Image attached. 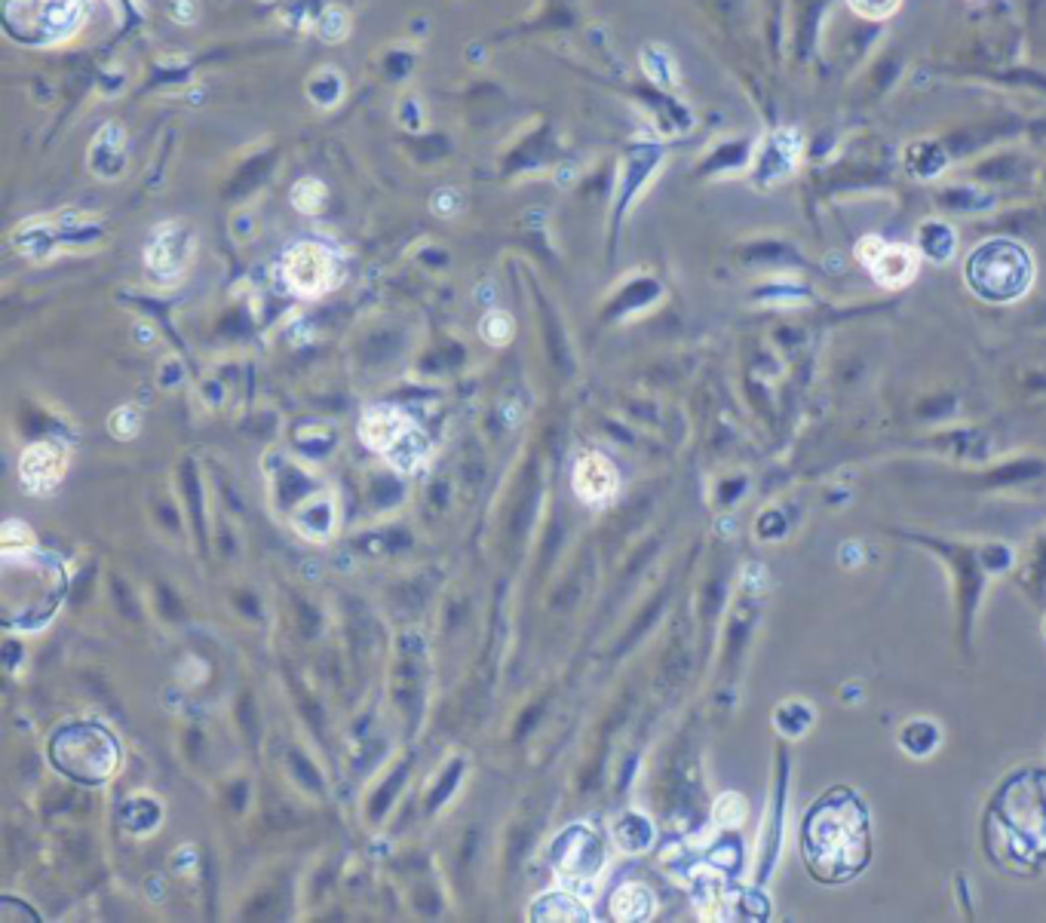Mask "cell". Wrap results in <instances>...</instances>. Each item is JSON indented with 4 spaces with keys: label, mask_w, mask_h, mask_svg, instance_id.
Masks as SVG:
<instances>
[{
    "label": "cell",
    "mask_w": 1046,
    "mask_h": 923,
    "mask_svg": "<svg viewBox=\"0 0 1046 923\" xmlns=\"http://www.w3.org/2000/svg\"><path fill=\"white\" fill-rule=\"evenodd\" d=\"M850 10L869 22H884L902 7V0H848Z\"/></svg>",
    "instance_id": "cell-17"
},
{
    "label": "cell",
    "mask_w": 1046,
    "mask_h": 923,
    "mask_svg": "<svg viewBox=\"0 0 1046 923\" xmlns=\"http://www.w3.org/2000/svg\"><path fill=\"white\" fill-rule=\"evenodd\" d=\"M608 909L617 921H648L657 909V899L645 884H621L611 893Z\"/></svg>",
    "instance_id": "cell-11"
},
{
    "label": "cell",
    "mask_w": 1046,
    "mask_h": 923,
    "mask_svg": "<svg viewBox=\"0 0 1046 923\" xmlns=\"http://www.w3.org/2000/svg\"><path fill=\"white\" fill-rule=\"evenodd\" d=\"M53 765L80 782H105L117 770L120 749L99 725H74L59 730L50 742Z\"/></svg>",
    "instance_id": "cell-3"
},
{
    "label": "cell",
    "mask_w": 1046,
    "mask_h": 923,
    "mask_svg": "<svg viewBox=\"0 0 1046 923\" xmlns=\"http://www.w3.org/2000/svg\"><path fill=\"white\" fill-rule=\"evenodd\" d=\"M142 430V418H139V411L135 409H117L114 411V418H111V433L117 435V439H133Z\"/></svg>",
    "instance_id": "cell-20"
},
{
    "label": "cell",
    "mask_w": 1046,
    "mask_h": 923,
    "mask_svg": "<svg viewBox=\"0 0 1046 923\" xmlns=\"http://www.w3.org/2000/svg\"><path fill=\"white\" fill-rule=\"evenodd\" d=\"M614 841L621 844L626 853H638L650 844V825L636 813H626L614 822Z\"/></svg>",
    "instance_id": "cell-14"
},
{
    "label": "cell",
    "mask_w": 1046,
    "mask_h": 923,
    "mask_svg": "<svg viewBox=\"0 0 1046 923\" xmlns=\"http://www.w3.org/2000/svg\"><path fill=\"white\" fill-rule=\"evenodd\" d=\"M411 427H414L411 418H406V414L393 409V406H371V409L362 411V418H359V439H362V445L375 451V454H387L402 435L409 433Z\"/></svg>",
    "instance_id": "cell-10"
},
{
    "label": "cell",
    "mask_w": 1046,
    "mask_h": 923,
    "mask_svg": "<svg viewBox=\"0 0 1046 923\" xmlns=\"http://www.w3.org/2000/svg\"><path fill=\"white\" fill-rule=\"evenodd\" d=\"M571 489L577 494V501L586 503V506H602L621 489V473H617V466H614L608 454L589 451V454H581L577 463H574Z\"/></svg>",
    "instance_id": "cell-9"
},
{
    "label": "cell",
    "mask_w": 1046,
    "mask_h": 923,
    "mask_svg": "<svg viewBox=\"0 0 1046 923\" xmlns=\"http://www.w3.org/2000/svg\"><path fill=\"white\" fill-rule=\"evenodd\" d=\"M384 458L397 473H414V470H421L427 458H430V439H427L418 427H411L409 433L402 435L397 445L387 451Z\"/></svg>",
    "instance_id": "cell-12"
},
{
    "label": "cell",
    "mask_w": 1046,
    "mask_h": 923,
    "mask_svg": "<svg viewBox=\"0 0 1046 923\" xmlns=\"http://www.w3.org/2000/svg\"><path fill=\"white\" fill-rule=\"evenodd\" d=\"M322 194H326V187L314 182V178H305L301 185L291 191V199H295V206L301 212H319L322 209Z\"/></svg>",
    "instance_id": "cell-19"
},
{
    "label": "cell",
    "mask_w": 1046,
    "mask_h": 923,
    "mask_svg": "<svg viewBox=\"0 0 1046 923\" xmlns=\"http://www.w3.org/2000/svg\"><path fill=\"white\" fill-rule=\"evenodd\" d=\"M68 445L59 439L31 442L19 454V479L31 494H50L68 473Z\"/></svg>",
    "instance_id": "cell-8"
},
{
    "label": "cell",
    "mask_w": 1046,
    "mask_h": 923,
    "mask_svg": "<svg viewBox=\"0 0 1046 923\" xmlns=\"http://www.w3.org/2000/svg\"><path fill=\"white\" fill-rule=\"evenodd\" d=\"M967 283L985 301H1016L1034 283L1032 252L1016 239H988L967 258Z\"/></svg>",
    "instance_id": "cell-2"
},
{
    "label": "cell",
    "mask_w": 1046,
    "mask_h": 923,
    "mask_svg": "<svg viewBox=\"0 0 1046 923\" xmlns=\"http://www.w3.org/2000/svg\"><path fill=\"white\" fill-rule=\"evenodd\" d=\"M921 255H930V258H952L954 255V234L952 227L945 225H927L921 230Z\"/></svg>",
    "instance_id": "cell-15"
},
{
    "label": "cell",
    "mask_w": 1046,
    "mask_h": 923,
    "mask_svg": "<svg viewBox=\"0 0 1046 923\" xmlns=\"http://www.w3.org/2000/svg\"><path fill=\"white\" fill-rule=\"evenodd\" d=\"M479 331H482V338H485L489 343L504 347V343L513 338V319L506 317V314H501V310H494V314H489V317L482 319Z\"/></svg>",
    "instance_id": "cell-18"
},
{
    "label": "cell",
    "mask_w": 1046,
    "mask_h": 923,
    "mask_svg": "<svg viewBox=\"0 0 1046 923\" xmlns=\"http://www.w3.org/2000/svg\"><path fill=\"white\" fill-rule=\"evenodd\" d=\"M0 546H3V553L34 550V531L25 522H19V519H7L3 527H0Z\"/></svg>",
    "instance_id": "cell-16"
},
{
    "label": "cell",
    "mask_w": 1046,
    "mask_h": 923,
    "mask_svg": "<svg viewBox=\"0 0 1046 923\" xmlns=\"http://www.w3.org/2000/svg\"><path fill=\"white\" fill-rule=\"evenodd\" d=\"M550 862L556 869L562 890H568L577 899H586V893H593L598 871L605 865V850H602L596 831L586 829V825H571L550 847Z\"/></svg>",
    "instance_id": "cell-5"
},
{
    "label": "cell",
    "mask_w": 1046,
    "mask_h": 923,
    "mask_svg": "<svg viewBox=\"0 0 1046 923\" xmlns=\"http://www.w3.org/2000/svg\"><path fill=\"white\" fill-rule=\"evenodd\" d=\"M83 19V0H3V25L10 38L31 47L59 43L74 34Z\"/></svg>",
    "instance_id": "cell-4"
},
{
    "label": "cell",
    "mask_w": 1046,
    "mask_h": 923,
    "mask_svg": "<svg viewBox=\"0 0 1046 923\" xmlns=\"http://www.w3.org/2000/svg\"><path fill=\"white\" fill-rule=\"evenodd\" d=\"M742 798L740 794H725L721 801L716 804V819L725 825V829H734V825H740L742 822Z\"/></svg>",
    "instance_id": "cell-21"
},
{
    "label": "cell",
    "mask_w": 1046,
    "mask_h": 923,
    "mask_svg": "<svg viewBox=\"0 0 1046 923\" xmlns=\"http://www.w3.org/2000/svg\"><path fill=\"white\" fill-rule=\"evenodd\" d=\"M279 277L298 298H319L338 283V258L322 243H298L283 255Z\"/></svg>",
    "instance_id": "cell-6"
},
{
    "label": "cell",
    "mask_w": 1046,
    "mask_h": 923,
    "mask_svg": "<svg viewBox=\"0 0 1046 923\" xmlns=\"http://www.w3.org/2000/svg\"><path fill=\"white\" fill-rule=\"evenodd\" d=\"M857 258L884 289H905L921 270V249L884 243L881 237H862L857 243Z\"/></svg>",
    "instance_id": "cell-7"
},
{
    "label": "cell",
    "mask_w": 1046,
    "mask_h": 923,
    "mask_svg": "<svg viewBox=\"0 0 1046 923\" xmlns=\"http://www.w3.org/2000/svg\"><path fill=\"white\" fill-rule=\"evenodd\" d=\"M531 917L534 921H589V911H583V899L568 890H556L534 902Z\"/></svg>",
    "instance_id": "cell-13"
},
{
    "label": "cell",
    "mask_w": 1046,
    "mask_h": 923,
    "mask_svg": "<svg viewBox=\"0 0 1046 923\" xmlns=\"http://www.w3.org/2000/svg\"><path fill=\"white\" fill-rule=\"evenodd\" d=\"M801 847L817 881L844 884L857 878L872 859V822L860 794L834 789L817 801L804 819Z\"/></svg>",
    "instance_id": "cell-1"
},
{
    "label": "cell",
    "mask_w": 1046,
    "mask_h": 923,
    "mask_svg": "<svg viewBox=\"0 0 1046 923\" xmlns=\"http://www.w3.org/2000/svg\"><path fill=\"white\" fill-rule=\"evenodd\" d=\"M322 34H326L329 40H338L341 34H347V16L338 13V10H335V13H329V19H326V28H322Z\"/></svg>",
    "instance_id": "cell-22"
}]
</instances>
